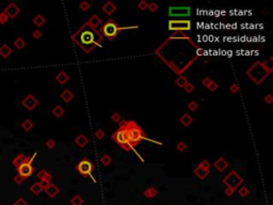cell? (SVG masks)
Wrapping results in <instances>:
<instances>
[{"label":"cell","mask_w":273,"mask_h":205,"mask_svg":"<svg viewBox=\"0 0 273 205\" xmlns=\"http://www.w3.org/2000/svg\"><path fill=\"white\" fill-rule=\"evenodd\" d=\"M45 23H46V19H45V17L41 14H38L33 18V24L36 26V27H42Z\"/></svg>","instance_id":"484cf974"},{"label":"cell","mask_w":273,"mask_h":205,"mask_svg":"<svg viewBox=\"0 0 273 205\" xmlns=\"http://www.w3.org/2000/svg\"><path fill=\"white\" fill-rule=\"evenodd\" d=\"M207 88H208V89H209L211 92H213V91H216V90L218 89V88H219V86H218V83H217L216 81H212V80H211V82H210V85L208 86Z\"/></svg>","instance_id":"f6af8a7d"},{"label":"cell","mask_w":273,"mask_h":205,"mask_svg":"<svg viewBox=\"0 0 273 205\" xmlns=\"http://www.w3.org/2000/svg\"><path fill=\"white\" fill-rule=\"evenodd\" d=\"M138 28V26H127V27H121L118 25L114 19L109 18L108 20H106L103 25L99 27L98 32L103 35V38H106L109 41H113L114 38L118 36V34L120 32L124 31V30H129V29H136Z\"/></svg>","instance_id":"3957f363"},{"label":"cell","mask_w":273,"mask_h":205,"mask_svg":"<svg viewBox=\"0 0 273 205\" xmlns=\"http://www.w3.org/2000/svg\"><path fill=\"white\" fill-rule=\"evenodd\" d=\"M45 145H46L49 150H53V148H56V141L53 139H49V140H47V141L45 142Z\"/></svg>","instance_id":"ab89813d"},{"label":"cell","mask_w":273,"mask_h":205,"mask_svg":"<svg viewBox=\"0 0 273 205\" xmlns=\"http://www.w3.org/2000/svg\"><path fill=\"white\" fill-rule=\"evenodd\" d=\"M27 157H28V156H25V155H24V154H18L16 157H15L14 159H13V161H12L13 166H14L15 168L18 167V166L20 165V163H23L24 161H25L26 159H27Z\"/></svg>","instance_id":"d4e9b609"},{"label":"cell","mask_w":273,"mask_h":205,"mask_svg":"<svg viewBox=\"0 0 273 205\" xmlns=\"http://www.w3.org/2000/svg\"><path fill=\"white\" fill-rule=\"evenodd\" d=\"M64 112H65L64 111V108L62 107V106H60V105H57L53 109V114L56 116V118H61V116L64 114Z\"/></svg>","instance_id":"83f0119b"},{"label":"cell","mask_w":273,"mask_h":205,"mask_svg":"<svg viewBox=\"0 0 273 205\" xmlns=\"http://www.w3.org/2000/svg\"><path fill=\"white\" fill-rule=\"evenodd\" d=\"M60 97H61L62 101H64L65 103H69L71 102V101L74 100V93L71 91V90L68 89H65L62 91L61 95H60Z\"/></svg>","instance_id":"d6986e66"},{"label":"cell","mask_w":273,"mask_h":205,"mask_svg":"<svg viewBox=\"0 0 273 205\" xmlns=\"http://www.w3.org/2000/svg\"><path fill=\"white\" fill-rule=\"evenodd\" d=\"M101 10H103L104 13H106L107 15H112L114 12L116 11V5L111 1H107L103 6H101Z\"/></svg>","instance_id":"2e32d148"},{"label":"cell","mask_w":273,"mask_h":205,"mask_svg":"<svg viewBox=\"0 0 273 205\" xmlns=\"http://www.w3.org/2000/svg\"><path fill=\"white\" fill-rule=\"evenodd\" d=\"M79 9L82 11V12H86L90 9V3L88 1H81L79 3Z\"/></svg>","instance_id":"836d02e7"},{"label":"cell","mask_w":273,"mask_h":205,"mask_svg":"<svg viewBox=\"0 0 273 205\" xmlns=\"http://www.w3.org/2000/svg\"><path fill=\"white\" fill-rule=\"evenodd\" d=\"M210 82H211V79L208 78V77H205V78H203V80H202V85L205 86L206 88H207L208 86L210 85Z\"/></svg>","instance_id":"f907efd6"},{"label":"cell","mask_w":273,"mask_h":205,"mask_svg":"<svg viewBox=\"0 0 273 205\" xmlns=\"http://www.w3.org/2000/svg\"><path fill=\"white\" fill-rule=\"evenodd\" d=\"M71 203H73L74 205H81V203H82V199L79 197V196H76V197L74 198L73 200H71Z\"/></svg>","instance_id":"bcb514c9"},{"label":"cell","mask_w":273,"mask_h":205,"mask_svg":"<svg viewBox=\"0 0 273 205\" xmlns=\"http://www.w3.org/2000/svg\"><path fill=\"white\" fill-rule=\"evenodd\" d=\"M68 79H69L68 75L66 74L64 71H61L60 73H58L57 76H56V80H57V82L60 83V85H65V83L68 81Z\"/></svg>","instance_id":"ffe728a7"},{"label":"cell","mask_w":273,"mask_h":205,"mask_svg":"<svg viewBox=\"0 0 273 205\" xmlns=\"http://www.w3.org/2000/svg\"><path fill=\"white\" fill-rule=\"evenodd\" d=\"M13 205H29L27 203V202L25 201V200L23 199V198H19L18 200H17L16 202H14V203H13Z\"/></svg>","instance_id":"681fc988"},{"label":"cell","mask_w":273,"mask_h":205,"mask_svg":"<svg viewBox=\"0 0 273 205\" xmlns=\"http://www.w3.org/2000/svg\"><path fill=\"white\" fill-rule=\"evenodd\" d=\"M229 91H231V93L236 94V93H237V92H239V91H240V88H239V86H238V85H236V83H233V85H231V86H229Z\"/></svg>","instance_id":"b9f144b4"},{"label":"cell","mask_w":273,"mask_h":205,"mask_svg":"<svg viewBox=\"0 0 273 205\" xmlns=\"http://www.w3.org/2000/svg\"><path fill=\"white\" fill-rule=\"evenodd\" d=\"M32 36H33L35 40H38V38H41V36H42V32H41L40 30H34V31L32 32Z\"/></svg>","instance_id":"7dc6e473"},{"label":"cell","mask_w":273,"mask_h":205,"mask_svg":"<svg viewBox=\"0 0 273 205\" xmlns=\"http://www.w3.org/2000/svg\"><path fill=\"white\" fill-rule=\"evenodd\" d=\"M264 101H265V103H267V104H271L273 102V96L271 95V94H268V95L265 96Z\"/></svg>","instance_id":"816d5d0a"},{"label":"cell","mask_w":273,"mask_h":205,"mask_svg":"<svg viewBox=\"0 0 273 205\" xmlns=\"http://www.w3.org/2000/svg\"><path fill=\"white\" fill-rule=\"evenodd\" d=\"M38 178L40 180V182H47V183H51V180H53V176H51L50 173H48V171H46L45 169H42L38 172Z\"/></svg>","instance_id":"e0dca14e"},{"label":"cell","mask_w":273,"mask_h":205,"mask_svg":"<svg viewBox=\"0 0 273 205\" xmlns=\"http://www.w3.org/2000/svg\"><path fill=\"white\" fill-rule=\"evenodd\" d=\"M194 174H195L196 178H198L200 180H205L207 178V175L209 174V170H204L201 167H196L195 170H194Z\"/></svg>","instance_id":"44dd1931"},{"label":"cell","mask_w":273,"mask_h":205,"mask_svg":"<svg viewBox=\"0 0 273 205\" xmlns=\"http://www.w3.org/2000/svg\"><path fill=\"white\" fill-rule=\"evenodd\" d=\"M94 135H95V137H96L97 140H103L104 138H105V136H106V133L101 128H98V129H96V131H95Z\"/></svg>","instance_id":"d6a6232c"},{"label":"cell","mask_w":273,"mask_h":205,"mask_svg":"<svg viewBox=\"0 0 273 205\" xmlns=\"http://www.w3.org/2000/svg\"><path fill=\"white\" fill-rule=\"evenodd\" d=\"M168 25L169 30L175 32L189 31L191 29V21L189 19H170Z\"/></svg>","instance_id":"ba28073f"},{"label":"cell","mask_w":273,"mask_h":205,"mask_svg":"<svg viewBox=\"0 0 273 205\" xmlns=\"http://www.w3.org/2000/svg\"><path fill=\"white\" fill-rule=\"evenodd\" d=\"M8 19H9V17L6 16L5 13H4L3 11L0 12V24H1V25H4V24L8 21Z\"/></svg>","instance_id":"ee69618b"},{"label":"cell","mask_w":273,"mask_h":205,"mask_svg":"<svg viewBox=\"0 0 273 205\" xmlns=\"http://www.w3.org/2000/svg\"><path fill=\"white\" fill-rule=\"evenodd\" d=\"M176 148H177V151H179V152H184V151L187 148V144H186L184 141H180L177 143Z\"/></svg>","instance_id":"60d3db41"},{"label":"cell","mask_w":273,"mask_h":205,"mask_svg":"<svg viewBox=\"0 0 273 205\" xmlns=\"http://www.w3.org/2000/svg\"><path fill=\"white\" fill-rule=\"evenodd\" d=\"M191 9L189 6H170L169 15L170 17H189Z\"/></svg>","instance_id":"30bf717a"},{"label":"cell","mask_w":273,"mask_h":205,"mask_svg":"<svg viewBox=\"0 0 273 205\" xmlns=\"http://www.w3.org/2000/svg\"><path fill=\"white\" fill-rule=\"evenodd\" d=\"M228 165H229L228 161H227L225 158H223V157H220V158H218L216 160V163H213L214 168H216V169L218 170L219 172H223L227 167H228Z\"/></svg>","instance_id":"9a60e30c"},{"label":"cell","mask_w":273,"mask_h":205,"mask_svg":"<svg viewBox=\"0 0 273 205\" xmlns=\"http://www.w3.org/2000/svg\"><path fill=\"white\" fill-rule=\"evenodd\" d=\"M24 181H25V180H24V178H21V176H19L18 174H16V175H15V178H14V182L16 183L17 185H20L21 183L24 182Z\"/></svg>","instance_id":"c3c4849f"},{"label":"cell","mask_w":273,"mask_h":205,"mask_svg":"<svg viewBox=\"0 0 273 205\" xmlns=\"http://www.w3.org/2000/svg\"><path fill=\"white\" fill-rule=\"evenodd\" d=\"M144 195L146 196L147 198H153L154 196L157 195V190L155 188H148L146 191L144 192Z\"/></svg>","instance_id":"e575fe53"},{"label":"cell","mask_w":273,"mask_h":205,"mask_svg":"<svg viewBox=\"0 0 273 205\" xmlns=\"http://www.w3.org/2000/svg\"><path fill=\"white\" fill-rule=\"evenodd\" d=\"M147 10H148L149 12H151V13L156 12V11L158 10V4L156 3V2H151V3H148Z\"/></svg>","instance_id":"f35d334b"},{"label":"cell","mask_w":273,"mask_h":205,"mask_svg":"<svg viewBox=\"0 0 273 205\" xmlns=\"http://www.w3.org/2000/svg\"><path fill=\"white\" fill-rule=\"evenodd\" d=\"M103 35L98 32V30L92 28L90 25L84 23L71 36L76 45L80 47L86 53H90L96 47H101Z\"/></svg>","instance_id":"6da1fadb"},{"label":"cell","mask_w":273,"mask_h":205,"mask_svg":"<svg viewBox=\"0 0 273 205\" xmlns=\"http://www.w3.org/2000/svg\"><path fill=\"white\" fill-rule=\"evenodd\" d=\"M111 163H112V159H111V157H110L108 154H105L104 156H101V158H100V163H101V165L109 166Z\"/></svg>","instance_id":"4dcf8cb0"},{"label":"cell","mask_w":273,"mask_h":205,"mask_svg":"<svg viewBox=\"0 0 273 205\" xmlns=\"http://www.w3.org/2000/svg\"><path fill=\"white\" fill-rule=\"evenodd\" d=\"M11 53H12V49L10 48V46H9L8 44H3L0 46V56H1L2 58L6 59Z\"/></svg>","instance_id":"7402d4cb"},{"label":"cell","mask_w":273,"mask_h":205,"mask_svg":"<svg viewBox=\"0 0 273 205\" xmlns=\"http://www.w3.org/2000/svg\"><path fill=\"white\" fill-rule=\"evenodd\" d=\"M20 126H21V128H23L24 130L28 133V131H30L32 128H33V123H32V121H30L29 119H26L24 122H21Z\"/></svg>","instance_id":"4316f807"},{"label":"cell","mask_w":273,"mask_h":205,"mask_svg":"<svg viewBox=\"0 0 273 205\" xmlns=\"http://www.w3.org/2000/svg\"><path fill=\"white\" fill-rule=\"evenodd\" d=\"M198 167H201L202 169L204 170H209L210 167H211V165H210V163L208 160H206V159H204V160H202L200 163V165H198Z\"/></svg>","instance_id":"d590c367"},{"label":"cell","mask_w":273,"mask_h":205,"mask_svg":"<svg viewBox=\"0 0 273 205\" xmlns=\"http://www.w3.org/2000/svg\"><path fill=\"white\" fill-rule=\"evenodd\" d=\"M272 72V70L266 66L265 62H255L248 71L246 75L254 81L256 85H260Z\"/></svg>","instance_id":"277c9868"},{"label":"cell","mask_w":273,"mask_h":205,"mask_svg":"<svg viewBox=\"0 0 273 205\" xmlns=\"http://www.w3.org/2000/svg\"><path fill=\"white\" fill-rule=\"evenodd\" d=\"M179 121H180V123L184 125V126L188 127L190 124H191L192 122H193V118H192L190 114L188 113H184L183 115H181V118L179 119Z\"/></svg>","instance_id":"603a6c76"},{"label":"cell","mask_w":273,"mask_h":205,"mask_svg":"<svg viewBox=\"0 0 273 205\" xmlns=\"http://www.w3.org/2000/svg\"><path fill=\"white\" fill-rule=\"evenodd\" d=\"M35 157H36V153H34L32 156H28L27 159L23 163H20L18 167H16L17 174L19 176H21L24 180H27L28 178H30L34 173V171H35V168L32 165Z\"/></svg>","instance_id":"8992f818"},{"label":"cell","mask_w":273,"mask_h":205,"mask_svg":"<svg viewBox=\"0 0 273 205\" xmlns=\"http://www.w3.org/2000/svg\"><path fill=\"white\" fill-rule=\"evenodd\" d=\"M43 190H44V189H43V187H42V185H41L40 182L33 183V184H32V186L30 187V191H31L32 193H34L35 196L40 195V193L42 192Z\"/></svg>","instance_id":"cb8c5ba5"},{"label":"cell","mask_w":273,"mask_h":205,"mask_svg":"<svg viewBox=\"0 0 273 205\" xmlns=\"http://www.w3.org/2000/svg\"><path fill=\"white\" fill-rule=\"evenodd\" d=\"M25 45H26L25 40H24V38H17L16 40L14 41V46L16 47L17 49L24 48V47H25Z\"/></svg>","instance_id":"f546056e"},{"label":"cell","mask_w":273,"mask_h":205,"mask_svg":"<svg viewBox=\"0 0 273 205\" xmlns=\"http://www.w3.org/2000/svg\"><path fill=\"white\" fill-rule=\"evenodd\" d=\"M21 104H23V106L26 108V109L31 111V110H33L34 108L38 105V101L36 100L32 94H28V95L21 101Z\"/></svg>","instance_id":"8fae6325"},{"label":"cell","mask_w":273,"mask_h":205,"mask_svg":"<svg viewBox=\"0 0 273 205\" xmlns=\"http://www.w3.org/2000/svg\"><path fill=\"white\" fill-rule=\"evenodd\" d=\"M184 89H185V91L187 92V93H191V92H193V90H194V86L192 85L191 82L188 81V83L184 87Z\"/></svg>","instance_id":"7bdbcfd3"},{"label":"cell","mask_w":273,"mask_h":205,"mask_svg":"<svg viewBox=\"0 0 273 205\" xmlns=\"http://www.w3.org/2000/svg\"><path fill=\"white\" fill-rule=\"evenodd\" d=\"M111 139L113 140L118 145H120L121 148H123V150L126 151V152H130L131 150H133V146H131L130 143H129L128 138H127L125 120H122V122L120 123V127L113 133V135L111 136Z\"/></svg>","instance_id":"5b68a950"},{"label":"cell","mask_w":273,"mask_h":205,"mask_svg":"<svg viewBox=\"0 0 273 205\" xmlns=\"http://www.w3.org/2000/svg\"><path fill=\"white\" fill-rule=\"evenodd\" d=\"M223 182L228 186V188H231L235 190L239 185H241L243 183V180L241 178V176H239L235 171H231L226 176H225Z\"/></svg>","instance_id":"9c48e42d"},{"label":"cell","mask_w":273,"mask_h":205,"mask_svg":"<svg viewBox=\"0 0 273 205\" xmlns=\"http://www.w3.org/2000/svg\"><path fill=\"white\" fill-rule=\"evenodd\" d=\"M239 193L242 196V197H244V196H246L249 193V190L246 187H241V189L239 190Z\"/></svg>","instance_id":"f5cc1de1"},{"label":"cell","mask_w":273,"mask_h":205,"mask_svg":"<svg viewBox=\"0 0 273 205\" xmlns=\"http://www.w3.org/2000/svg\"><path fill=\"white\" fill-rule=\"evenodd\" d=\"M75 169L80 175H82L83 178H88L90 176L92 178L93 182H95V178H93L92 173L95 170V166L92 161L89 158H81L77 163V165L75 166Z\"/></svg>","instance_id":"52a82bcc"},{"label":"cell","mask_w":273,"mask_h":205,"mask_svg":"<svg viewBox=\"0 0 273 205\" xmlns=\"http://www.w3.org/2000/svg\"><path fill=\"white\" fill-rule=\"evenodd\" d=\"M3 12L5 13V15L9 17V18H15V17L19 14V12H20V9H19L15 3L11 2V3L4 9Z\"/></svg>","instance_id":"7c38bea8"},{"label":"cell","mask_w":273,"mask_h":205,"mask_svg":"<svg viewBox=\"0 0 273 205\" xmlns=\"http://www.w3.org/2000/svg\"><path fill=\"white\" fill-rule=\"evenodd\" d=\"M234 191H235V190H234V189H231V188H227V189H226V191H225V193L229 196V195H233Z\"/></svg>","instance_id":"db71d44e"},{"label":"cell","mask_w":273,"mask_h":205,"mask_svg":"<svg viewBox=\"0 0 273 205\" xmlns=\"http://www.w3.org/2000/svg\"><path fill=\"white\" fill-rule=\"evenodd\" d=\"M74 142H75V144L78 146V148H86V146L88 145L89 139H88V137H86V135H83V134H79V135L75 138Z\"/></svg>","instance_id":"4fadbf2b"},{"label":"cell","mask_w":273,"mask_h":205,"mask_svg":"<svg viewBox=\"0 0 273 205\" xmlns=\"http://www.w3.org/2000/svg\"><path fill=\"white\" fill-rule=\"evenodd\" d=\"M111 120L113 121L114 123H118V124H120L121 122H122V116H121V114L118 113V112H113L111 115Z\"/></svg>","instance_id":"1f68e13d"},{"label":"cell","mask_w":273,"mask_h":205,"mask_svg":"<svg viewBox=\"0 0 273 205\" xmlns=\"http://www.w3.org/2000/svg\"><path fill=\"white\" fill-rule=\"evenodd\" d=\"M198 108V104L196 102H194V101H192V102H190L188 104V109H189L190 111H196Z\"/></svg>","instance_id":"8d00e7d4"},{"label":"cell","mask_w":273,"mask_h":205,"mask_svg":"<svg viewBox=\"0 0 273 205\" xmlns=\"http://www.w3.org/2000/svg\"><path fill=\"white\" fill-rule=\"evenodd\" d=\"M44 191L46 192V195L48 196L49 198H55L56 196L59 193L60 189L58 186H56L55 184H53V183H49L48 186L46 187V188L44 189Z\"/></svg>","instance_id":"5bb4252c"},{"label":"cell","mask_w":273,"mask_h":205,"mask_svg":"<svg viewBox=\"0 0 273 205\" xmlns=\"http://www.w3.org/2000/svg\"><path fill=\"white\" fill-rule=\"evenodd\" d=\"M86 23L88 24V25H90L92 28L96 29V28L101 24V19H100V17H99L98 15H92V16L89 18V20L86 21Z\"/></svg>","instance_id":"ac0fdd59"},{"label":"cell","mask_w":273,"mask_h":205,"mask_svg":"<svg viewBox=\"0 0 273 205\" xmlns=\"http://www.w3.org/2000/svg\"><path fill=\"white\" fill-rule=\"evenodd\" d=\"M175 83H176V86H178L179 88H184L188 83V79L186 78L185 76H179V77H177V79L175 80Z\"/></svg>","instance_id":"f1b7e54d"},{"label":"cell","mask_w":273,"mask_h":205,"mask_svg":"<svg viewBox=\"0 0 273 205\" xmlns=\"http://www.w3.org/2000/svg\"><path fill=\"white\" fill-rule=\"evenodd\" d=\"M125 124H126L127 138H128V141H129V143H130V145L133 146V148H135L136 146H138L139 144L141 143L142 140H148V141H151V142H154V143L160 144L159 142H156V141H154V140L148 139L146 134L143 131V129L136 124L135 121L125 120Z\"/></svg>","instance_id":"7a4b0ae2"},{"label":"cell","mask_w":273,"mask_h":205,"mask_svg":"<svg viewBox=\"0 0 273 205\" xmlns=\"http://www.w3.org/2000/svg\"><path fill=\"white\" fill-rule=\"evenodd\" d=\"M147 6H148V3H147L145 0H141V1L138 3V8H139V10H141V11L147 10Z\"/></svg>","instance_id":"74e56055"}]
</instances>
